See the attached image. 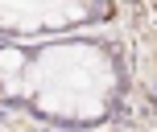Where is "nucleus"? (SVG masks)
I'll return each instance as SVG.
<instances>
[{"mask_svg": "<svg viewBox=\"0 0 157 132\" xmlns=\"http://www.w3.org/2000/svg\"><path fill=\"white\" fill-rule=\"evenodd\" d=\"M21 66H25V58L17 50H0V74H17Z\"/></svg>", "mask_w": 157, "mask_h": 132, "instance_id": "obj_1", "label": "nucleus"}]
</instances>
